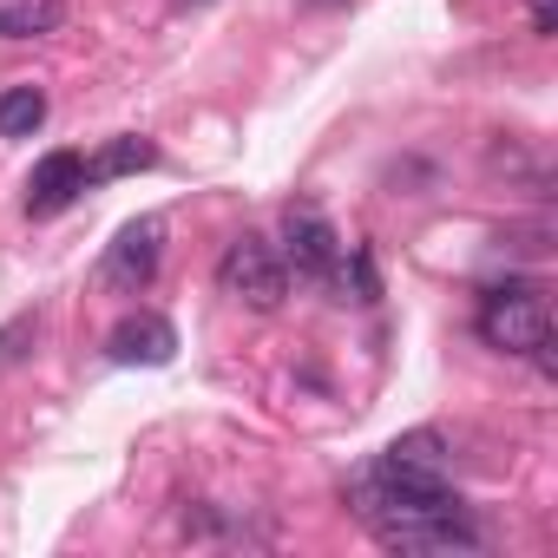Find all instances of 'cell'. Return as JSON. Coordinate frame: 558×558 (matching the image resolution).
I'll list each match as a JSON object with an SVG mask.
<instances>
[{
    "label": "cell",
    "mask_w": 558,
    "mask_h": 558,
    "mask_svg": "<svg viewBox=\"0 0 558 558\" xmlns=\"http://www.w3.org/2000/svg\"><path fill=\"white\" fill-rule=\"evenodd\" d=\"M283 263L303 276V283H342V236L323 210L290 204L283 217Z\"/></svg>",
    "instance_id": "cell-4"
},
{
    "label": "cell",
    "mask_w": 558,
    "mask_h": 558,
    "mask_svg": "<svg viewBox=\"0 0 558 558\" xmlns=\"http://www.w3.org/2000/svg\"><path fill=\"white\" fill-rule=\"evenodd\" d=\"M184 8H204V0H184Z\"/></svg>",
    "instance_id": "cell-14"
},
{
    "label": "cell",
    "mask_w": 558,
    "mask_h": 558,
    "mask_svg": "<svg viewBox=\"0 0 558 558\" xmlns=\"http://www.w3.org/2000/svg\"><path fill=\"white\" fill-rule=\"evenodd\" d=\"M158 256H165V223H158V217H132V223L112 236L106 263H99L106 290H119V296H138V290L151 283V276H158Z\"/></svg>",
    "instance_id": "cell-5"
},
{
    "label": "cell",
    "mask_w": 558,
    "mask_h": 558,
    "mask_svg": "<svg viewBox=\"0 0 558 558\" xmlns=\"http://www.w3.org/2000/svg\"><path fill=\"white\" fill-rule=\"evenodd\" d=\"M66 8L60 0H8L0 8V40H40V34H60Z\"/></svg>",
    "instance_id": "cell-9"
},
{
    "label": "cell",
    "mask_w": 558,
    "mask_h": 558,
    "mask_svg": "<svg viewBox=\"0 0 558 558\" xmlns=\"http://www.w3.org/2000/svg\"><path fill=\"white\" fill-rule=\"evenodd\" d=\"M47 125V93L40 86H8L0 93V138H34Z\"/></svg>",
    "instance_id": "cell-11"
},
{
    "label": "cell",
    "mask_w": 558,
    "mask_h": 558,
    "mask_svg": "<svg viewBox=\"0 0 558 558\" xmlns=\"http://www.w3.org/2000/svg\"><path fill=\"white\" fill-rule=\"evenodd\" d=\"M349 512L388 545V551H480L473 506L453 493V480L427 473H395V466H362L349 480Z\"/></svg>",
    "instance_id": "cell-1"
},
{
    "label": "cell",
    "mask_w": 558,
    "mask_h": 558,
    "mask_svg": "<svg viewBox=\"0 0 558 558\" xmlns=\"http://www.w3.org/2000/svg\"><path fill=\"white\" fill-rule=\"evenodd\" d=\"M480 336L499 355H532L538 368H551V303L538 283H499L480 296Z\"/></svg>",
    "instance_id": "cell-2"
},
{
    "label": "cell",
    "mask_w": 558,
    "mask_h": 558,
    "mask_svg": "<svg viewBox=\"0 0 558 558\" xmlns=\"http://www.w3.org/2000/svg\"><path fill=\"white\" fill-rule=\"evenodd\" d=\"M381 466H395V473H427V480H447V473H453V453H447V434H434V427H414V434H401V440H388V447H381Z\"/></svg>",
    "instance_id": "cell-8"
},
{
    "label": "cell",
    "mask_w": 558,
    "mask_h": 558,
    "mask_svg": "<svg viewBox=\"0 0 558 558\" xmlns=\"http://www.w3.org/2000/svg\"><path fill=\"white\" fill-rule=\"evenodd\" d=\"M151 165H158V145H151V138H112L99 158H86V184L132 178V171H151Z\"/></svg>",
    "instance_id": "cell-10"
},
{
    "label": "cell",
    "mask_w": 558,
    "mask_h": 558,
    "mask_svg": "<svg viewBox=\"0 0 558 558\" xmlns=\"http://www.w3.org/2000/svg\"><path fill=\"white\" fill-rule=\"evenodd\" d=\"M217 290L236 296V303H250V310H283V296H290V263L276 256L269 236L243 230L217 256Z\"/></svg>",
    "instance_id": "cell-3"
},
{
    "label": "cell",
    "mask_w": 558,
    "mask_h": 558,
    "mask_svg": "<svg viewBox=\"0 0 558 558\" xmlns=\"http://www.w3.org/2000/svg\"><path fill=\"white\" fill-rule=\"evenodd\" d=\"M21 336H34V316H21V323H14V329H0V368H8V362H14V355H21V349H14V342H21Z\"/></svg>",
    "instance_id": "cell-13"
},
{
    "label": "cell",
    "mask_w": 558,
    "mask_h": 558,
    "mask_svg": "<svg viewBox=\"0 0 558 558\" xmlns=\"http://www.w3.org/2000/svg\"><path fill=\"white\" fill-rule=\"evenodd\" d=\"M86 191V158L80 151H47L27 178V217H60Z\"/></svg>",
    "instance_id": "cell-7"
},
{
    "label": "cell",
    "mask_w": 558,
    "mask_h": 558,
    "mask_svg": "<svg viewBox=\"0 0 558 558\" xmlns=\"http://www.w3.org/2000/svg\"><path fill=\"white\" fill-rule=\"evenodd\" d=\"M532 34H538V40L558 34V0H532Z\"/></svg>",
    "instance_id": "cell-12"
},
{
    "label": "cell",
    "mask_w": 558,
    "mask_h": 558,
    "mask_svg": "<svg viewBox=\"0 0 558 558\" xmlns=\"http://www.w3.org/2000/svg\"><path fill=\"white\" fill-rule=\"evenodd\" d=\"M106 355H112L119 368H165V362L178 355V329H171L158 310H132V316L112 323Z\"/></svg>",
    "instance_id": "cell-6"
}]
</instances>
